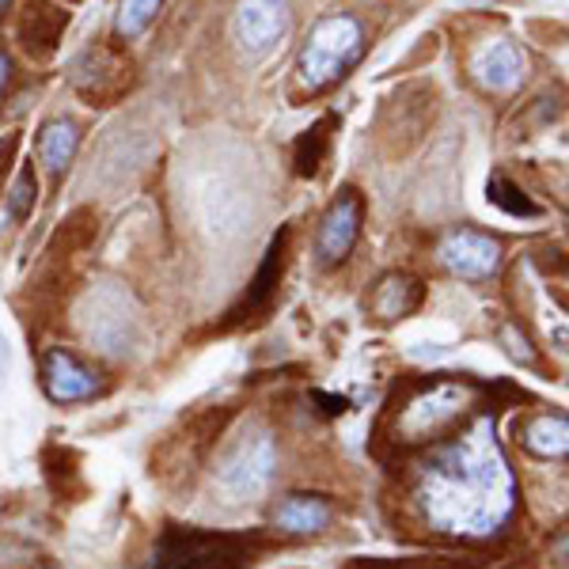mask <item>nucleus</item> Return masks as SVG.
I'll return each mask as SVG.
<instances>
[{"instance_id": "17", "label": "nucleus", "mask_w": 569, "mask_h": 569, "mask_svg": "<svg viewBox=\"0 0 569 569\" xmlns=\"http://www.w3.org/2000/svg\"><path fill=\"white\" fill-rule=\"evenodd\" d=\"M525 448L539 460H562L569 448V426L566 415H543L536 421H528L525 429Z\"/></svg>"}, {"instance_id": "5", "label": "nucleus", "mask_w": 569, "mask_h": 569, "mask_svg": "<svg viewBox=\"0 0 569 569\" xmlns=\"http://www.w3.org/2000/svg\"><path fill=\"white\" fill-rule=\"evenodd\" d=\"M467 410V391L452 380L426 383L410 407L399 415V440L402 445H421V440H437L440 433L456 426Z\"/></svg>"}, {"instance_id": "7", "label": "nucleus", "mask_w": 569, "mask_h": 569, "mask_svg": "<svg viewBox=\"0 0 569 569\" xmlns=\"http://www.w3.org/2000/svg\"><path fill=\"white\" fill-rule=\"evenodd\" d=\"M361 217H365V201L357 190H342V198H335V206L327 209L323 224L316 236V254L319 266H338L350 259L357 236H361Z\"/></svg>"}, {"instance_id": "14", "label": "nucleus", "mask_w": 569, "mask_h": 569, "mask_svg": "<svg viewBox=\"0 0 569 569\" xmlns=\"http://www.w3.org/2000/svg\"><path fill=\"white\" fill-rule=\"evenodd\" d=\"M273 525L289 531V536H316V531H323L330 525V505L323 498H316V493H292V498H284L278 505Z\"/></svg>"}, {"instance_id": "10", "label": "nucleus", "mask_w": 569, "mask_h": 569, "mask_svg": "<svg viewBox=\"0 0 569 569\" xmlns=\"http://www.w3.org/2000/svg\"><path fill=\"white\" fill-rule=\"evenodd\" d=\"M42 388L53 402H84L96 399L103 380L96 369H88L80 357H72L69 350H50L42 365Z\"/></svg>"}, {"instance_id": "21", "label": "nucleus", "mask_w": 569, "mask_h": 569, "mask_svg": "<svg viewBox=\"0 0 569 569\" xmlns=\"http://www.w3.org/2000/svg\"><path fill=\"white\" fill-rule=\"evenodd\" d=\"M350 569H460L448 558H357Z\"/></svg>"}, {"instance_id": "22", "label": "nucleus", "mask_w": 569, "mask_h": 569, "mask_svg": "<svg viewBox=\"0 0 569 569\" xmlns=\"http://www.w3.org/2000/svg\"><path fill=\"white\" fill-rule=\"evenodd\" d=\"M8 206H12L16 220H23L31 213V206H34V171L31 168H23L20 179H16V187L8 190Z\"/></svg>"}, {"instance_id": "1", "label": "nucleus", "mask_w": 569, "mask_h": 569, "mask_svg": "<svg viewBox=\"0 0 569 569\" xmlns=\"http://www.w3.org/2000/svg\"><path fill=\"white\" fill-rule=\"evenodd\" d=\"M429 517L445 531L482 536L493 531L512 509V479L490 437H467L440 456L426 486Z\"/></svg>"}, {"instance_id": "18", "label": "nucleus", "mask_w": 569, "mask_h": 569, "mask_svg": "<svg viewBox=\"0 0 569 569\" xmlns=\"http://www.w3.org/2000/svg\"><path fill=\"white\" fill-rule=\"evenodd\" d=\"M160 4L163 0H118V16H114L118 34H122V39H137V34L156 20Z\"/></svg>"}, {"instance_id": "12", "label": "nucleus", "mask_w": 569, "mask_h": 569, "mask_svg": "<svg viewBox=\"0 0 569 569\" xmlns=\"http://www.w3.org/2000/svg\"><path fill=\"white\" fill-rule=\"evenodd\" d=\"M421 297H426V289H421L418 278H410V273H383L380 281H376L372 289V316L380 319V323H399V319H407L410 311H418Z\"/></svg>"}, {"instance_id": "19", "label": "nucleus", "mask_w": 569, "mask_h": 569, "mask_svg": "<svg viewBox=\"0 0 569 569\" xmlns=\"http://www.w3.org/2000/svg\"><path fill=\"white\" fill-rule=\"evenodd\" d=\"M330 126H335V118L311 126V130L297 141V168H300V176H316V171H319V160H323V152H327V144H330Z\"/></svg>"}, {"instance_id": "3", "label": "nucleus", "mask_w": 569, "mask_h": 569, "mask_svg": "<svg viewBox=\"0 0 569 569\" xmlns=\"http://www.w3.org/2000/svg\"><path fill=\"white\" fill-rule=\"evenodd\" d=\"M251 558V543L243 536L201 528H168L156 550L152 569H240ZM254 562V558H251Z\"/></svg>"}, {"instance_id": "15", "label": "nucleus", "mask_w": 569, "mask_h": 569, "mask_svg": "<svg viewBox=\"0 0 569 569\" xmlns=\"http://www.w3.org/2000/svg\"><path fill=\"white\" fill-rule=\"evenodd\" d=\"M284 251H289V236H278L273 240V247L266 251V262L259 266V273H254L251 281V292H247V300L240 308L232 311L236 319H247V311H262L266 305H270L273 289L281 284V270H284Z\"/></svg>"}, {"instance_id": "9", "label": "nucleus", "mask_w": 569, "mask_h": 569, "mask_svg": "<svg viewBox=\"0 0 569 569\" xmlns=\"http://www.w3.org/2000/svg\"><path fill=\"white\" fill-rule=\"evenodd\" d=\"M440 262L463 281H482L498 270L501 262V243L490 240V236L475 232V228H463V232H452L445 243H440Z\"/></svg>"}, {"instance_id": "20", "label": "nucleus", "mask_w": 569, "mask_h": 569, "mask_svg": "<svg viewBox=\"0 0 569 569\" xmlns=\"http://www.w3.org/2000/svg\"><path fill=\"white\" fill-rule=\"evenodd\" d=\"M490 201L498 209H505V213H512V217H539L536 201H528L517 187H512L509 179H501V176L490 179Z\"/></svg>"}, {"instance_id": "6", "label": "nucleus", "mask_w": 569, "mask_h": 569, "mask_svg": "<svg viewBox=\"0 0 569 569\" xmlns=\"http://www.w3.org/2000/svg\"><path fill=\"white\" fill-rule=\"evenodd\" d=\"M273 467H278V445H273V437L251 433L220 460L217 482L224 486L236 501L259 498L273 479Z\"/></svg>"}, {"instance_id": "11", "label": "nucleus", "mask_w": 569, "mask_h": 569, "mask_svg": "<svg viewBox=\"0 0 569 569\" xmlns=\"http://www.w3.org/2000/svg\"><path fill=\"white\" fill-rule=\"evenodd\" d=\"M471 72L486 91H512L520 88V80L528 72L525 50L509 39H493L471 58Z\"/></svg>"}, {"instance_id": "2", "label": "nucleus", "mask_w": 569, "mask_h": 569, "mask_svg": "<svg viewBox=\"0 0 569 569\" xmlns=\"http://www.w3.org/2000/svg\"><path fill=\"white\" fill-rule=\"evenodd\" d=\"M365 53V31L353 16H323L311 27L305 53H300V84L308 91H327L350 72Z\"/></svg>"}, {"instance_id": "16", "label": "nucleus", "mask_w": 569, "mask_h": 569, "mask_svg": "<svg viewBox=\"0 0 569 569\" xmlns=\"http://www.w3.org/2000/svg\"><path fill=\"white\" fill-rule=\"evenodd\" d=\"M77 144H80V130L66 118H58V122H46L42 133H39V156L42 163L50 168V176H66V168L72 163V156H77Z\"/></svg>"}, {"instance_id": "23", "label": "nucleus", "mask_w": 569, "mask_h": 569, "mask_svg": "<svg viewBox=\"0 0 569 569\" xmlns=\"http://www.w3.org/2000/svg\"><path fill=\"white\" fill-rule=\"evenodd\" d=\"M8 80H12V61H8V53H0V91L8 88Z\"/></svg>"}, {"instance_id": "8", "label": "nucleus", "mask_w": 569, "mask_h": 569, "mask_svg": "<svg viewBox=\"0 0 569 569\" xmlns=\"http://www.w3.org/2000/svg\"><path fill=\"white\" fill-rule=\"evenodd\" d=\"M289 31V4L284 0H240L236 12V34L251 58H262Z\"/></svg>"}, {"instance_id": "13", "label": "nucleus", "mask_w": 569, "mask_h": 569, "mask_svg": "<svg viewBox=\"0 0 569 569\" xmlns=\"http://www.w3.org/2000/svg\"><path fill=\"white\" fill-rule=\"evenodd\" d=\"M61 27H66L61 8H53L50 0H31L20 20V42L27 46V53L39 58V53H50L61 42Z\"/></svg>"}, {"instance_id": "4", "label": "nucleus", "mask_w": 569, "mask_h": 569, "mask_svg": "<svg viewBox=\"0 0 569 569\" xmlns=\"http://www.w3.org/2000/svg\"><path fill=\"white\" fill-rule=\"evenodd\" d=\"M69 80H72V88H77V96L88 99L91 107H110L130 91L133 61L122 46L96 42L91 50H84L77 61H72Z\"/></svg>"}]
</instances>
